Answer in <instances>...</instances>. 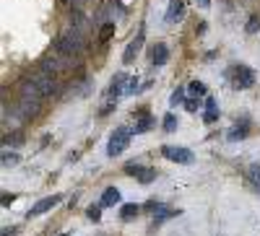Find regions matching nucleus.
<instances>
[{
	"label": "nucleus",
	"mask_w": 260,
	"mask_h": 236,
	"mask_svg": "<svg viewBox=\"0 0 260 236\" xmlns=\"http://www.w3.org/2000/svg\"><path fill=\"white\" fill-rule=\"evenodd\" d=\"M120 203V189L117 187H107L104 195H102V208H112Z\"/></svg>",
	"instance_id": "12"
},
{
	"label": "nucleus",
	"mask_w": 260,
	"mask_h": 236,
	"mask_svg": "<svg viewBox=\"0 0 260 236\" xmlns=\"http://www.w3.org/2000/svg\"><path fill=\"white\" fill-rule=\"evenodd\" d=\"M167 60H169V50H167V45H156L154 47V55H151V62L159 68V65H167Z\"/></svg>",
	"instance_id": "13"
},
{
	"label": "nucleus",
	"mask_w": 260,
	"mask_h": 236,
	"mask_svg": "<svg viewBox=\"0 0 260 236\" xmlns=\"http://www.w3.org/2000/svg\"><path fill=\"white\" fill-rule=\"evenodd\" d=\"M16 233V228H3V236H13Z\"/></svg>",
	"instance_id": "33"
},
{
	"label": "nucleus",
	"mask_w": 260,
	"mask_h": 236,
	"mask_svg": "<svg viewBox=\"0 0 260 236\" xmlns=\"http://www.w3.org/2000/svg\"><path fill=\"white\" fill-rule=\"evenodd\" d=\"M161 153H164L169 161H175V164H192V161H195V156H192L190 148H180V145H164Z\"/></svg>",
	"instance_id": "4"
},
{
	"label": "nucleus",
	"mask_w": 260,
	"mask_h": 236,
	"mask_svg": "<svg viewBox=\"0 0 260 236\" xmlns=\"http://www.w3.org/2000/svg\"><path fill=\"white\" fill-rule=\"evenodd\" d=\"M31 81L37 83V89L42 91V96H55V94H57V83H55V78H52L50 73L39 70V73L31 75Z\"/></svg>",
	"instance_id": "5"
},
{
	"label": "nucleus",
	"mask_w": 260,
	"mask_h": 236,
	"mask_svg": "<svg viewBox=\"0 0 260 236\" xmlns=\"http://www.w3.org/2000/svg\"><path fill=\"white\" fill-rule=\"evenodd\" d=\"M57 203H60V195H50V198H45V200H39V203H37V205L29 210V216H42V213L52 210Z\"/></svg>",
	"instance_id": "9"
},
{
	"label": "nucleus",
	"mask_w": 260,
	"mask_h": 236,
	"mask_svg": "<svg viewBox=\"0 0 260 236\" xmlns=\"http://www.w3.org/2000/svg\"><path fill=\"white\" fill-rule=\"evenodd\" d=\"M182 101H185V91H182V89H177L175 94H172L169 104H172V106H177V104H182Z\"/></svg>",
	"instance_id": "26"
},
{
	"label": "nucleus",
	"mask_w": 260,
	"mask_h": 236,
	"mask_svg": "<svg viewBox=\"0 0 260 236\" xmlns=\"http://www.w3.org/2000/svg\"><path fill=\"white\" fill-rule=\"evenodd\" d=\"M182 16H185V3L182 0H172L167 11V24H177V21H182Z\"/></svg>",
	"instance_id": "10"
},
{
	"label": "nucleus",
	"mask_w": 260,
	"mask_h": 236,
	"mask_svg": "<svg viewBox=\"0 0 260 236\" xmlns=\"http://www.w3.org/2000/svg\"><path fill=\"white\" fill-rule=\"evenodd\" d=\"M13 164H18V156L8 151V148H3V166H13Z\"/></svg>",
	"instance_id": "22"
},
{
	"label": "nucleus",
	"mask_w": 260,
	"mask_h": 236,
	"mask_svg": "<svg viewBox=\"0 0 260 236\" xmlns=\"http://www.w3.org/2000/svg\"><path fill=\"white\" fill-rule=\"evenodd\" d=\"M86 216H89V221H94V223H99L102 221V213H99V208H89V210H86Z\"/></svg>",
	"instance_id": "27"
},
{
	"label": "nucleus",
	"mask_w": 260,
	"mask_h": 236,
	"mask_svg": "<svg viewBox=\"0 0 260 236\" xmlns=\"http://www.w3.org/2000/svg\"><path fill=\"white\" fill-rule=\"evenodd\" d=\"M120 216H122V221H133V218L138 216V205H133V203L122 205V208H120Z\"/></svg>",
	"instance_id": "18"
},
{
	"label": "nucleus",
	"mask_w": 260,
	"mask_h": 236,
	"mask_svg": "<svg viewBox=\"0 0 260 236\" xmlns=\"http://www.w3.org/2000/svg\"><path fill=\"white\" fill-rule=\"evenodd\" d=\"M133 133H136V130L117 127V130L112 133V138H110V143H107V153H110V156H120L125 148L130 145V138H133Z\"/></svg>",
	"instance_id": "3"
},
{
	"label": "nucleus",
	"mask_w": 260,
	"mask_h": 236,
	"mask_svg": "<svg viewBox=\"0 0 260 236\" xmlns=\"http://www.w3.org/2000/svg\"><path fill=\"white\" fill-rule=\"evenodd\" d=\"M245 135H247L245 130H232V133H229V140H242Z\"/></svg>",
	"instance_id": "29"
},
{
	"label": "nucleus",
	"mask_w": 260,
	"mask_h": 236,
	"mask_svg": "<svg viewBox=\"0 0 260 236\" xmlns=\"http://www.w3.org/2000/svg\"><path fill=\"white\" fill-rule=\"evenodd\" d=\"M136 177H138L143 184H148V182H154V179H156V171H154V169H141Z\"/></svg>",
	"instance_id": "20"
},
{
	"label": "nucleus",
	"mask_w": 260,
	"mask_h": 236,
	"mask_svg": "<svg viewBox=\"0 0 260 236\" xmlns=\"http://www.w3.org/2000/svg\"><path fill=\"white\" fill-rule=\"evenodd\" d=\"M62 57H65V55H60L57 50L50 52V55H45V57H42V68H39V70H45V73H50V75L60 73L62 65H65V60H62Z\"/></svg>",
	"instance_id": "6"
},
{
	"label": "nucleus",
	"mask_w": 260,
	"mask_h": 236,
	"mask_svg": "<svg viewBox=\"0 0 260 236\" xmlns=\"http://www.w3.org/2000/svg\"><path fill=\"white\" fill-rule=\"evenodd\" d=\"M187 91H190L192 96H198V99L208 94V91H206V83H201V81H192V83H190V89H187Z\"/></svg>",
	"instance_id": "19"
},
{
	"label": "nucleus",
	"mask_w": 260,
	"mask_h": 236,
	"mask_svg": "<svg viewBox=\"0 0 260 236\" xmlns=\"http://www.w3.org/2000/svg\"><path fill=\"white\" fill-rule=\"evenodd\" d=\"M151 127H154V117H141V122L136 125V133H146V130H151Z\"/></svg>",
	"instance_id": "21"
},
{
	"label": "nucleus",
	"mask_w": 260,
	"mask_h": 236,
	"mask_svg": "<svg viewBox=\"0 0 260 236\" xmlns=\"http://www.w3.org/2000/svg\"><path fill=\"white\" fill-rule=\"evenodd\" d=\"M141 47H143V31L127 45V50H125V55H122V62H125V65H130V62L136 60V55L141 52Z\"/></svg>",
	"instance_id": "8"
},
{
	"label": "nucleus",
	"mask_w": 260,
	"mask_h": 236,
	"mask_svg": "<svg viewBox=\"0 0 260 236\" xmlns=\"http://www.w3.org/2000/svg\"><path fill=\"white\" fill-rule=\"evenodd\" d=\"M125 94H138V81H136V78H133V81H127Z\"/></svg>",
	"instance_id": "28"
},
{
	"label": "nucleus",
	"mask_w": 260,
	"mask_h": 236,
	"mask_svg": "<svg viewBox=\"0 0 260 236\" xmlns=\"http://www.w3.org/2000/svg\"><path fill=\"white\" fill-rule=\"evenodd\" d=\"M83 47H86V39H83V34L76 31V29L62 31V34L57 36V42H55V50H57L60 55H65V57H76V55H81Z\"/></svg>",
	"instance_id": "2"
},
{
	"label": "nucleus",
	"mask_w": 260,
	"mask_h": 236,
	"mask_svg": "<svg viewBox=\"0 0 260 236\" xmlns=\"http://www.w3.org/2000/svg\"><path fill=\"white\" fill-rule=\"evenodd\" d=\"M13 200H16V198L11 195V192H3V205H6V208H8V205H11Z\"/></svg>",
	"instance_id": "31"
},
{
	"label": "nucleus",
	"mask_w": 260,
	"mask_h": 236,
	"mask_svg": "<svg viewBox=\"0 0 260 236\" xmlns=\"http://www.w3.org/2000/svg\"><path fill=\"white\" fill-rule=\"evenodd\" d=\"M71 24H73V29H76V31H81L83 36L89 34V29H91L89 18H86L83 13H78V11H73V16H71Z\"/></svg>",
	"instance_id": "11"
},
{
	"label": "nucleus",
	"mask_w": 260,
	"mask_h": 236,
	"mask_svg": "<svg viewBox=\"0 0 260 236\" xmlns=\"http://www.w3.org/2000/svg\"><path fill=\"white\" fill-rule=\"evenodd\" d=\"M232 81H234L237 89H250V86L255 83V75H252L250 68L240 65V68H232Z\"/></svg>",
	"instance_id": "7"
},
{
	"label": "nucleus",
	"mask_w": 260,
	"mask_h": 236,
	"mask_svg": "<svg viewBox=\"0 0 260 236\" xmlns=\"http://www.w3.org/2000/svg\"><path fill=\"white\" fill-rule=\"evenodd\" d=\"M198 6L201 8H211V0H198Z\"/></svg>",
	"instance_id": "32"
},
{
	"label": "nucleus",
	"mask_w": 260,
	"mask_h": 236,
	"mask_svg": "<svg viewBox=\"0 0 260 236\" xmlns=\"http://www.w3.org/2000/svg\"><path fill=\"white\" fill-rule=\"evenodd\" d=\"M175 127H177V117H175V114H167V120H164V130L172 133Z\"/></svg>",
	"instance_id": "25"
},
{
	"label": "nucleus",
	"mask_w": 260,
	"mask_h": 236,
	"mask_svg": "<svg viewBox=\"0 0 260 236\" xmlns=\"http://www.w3.org/2000/svg\"><path fill=\"white\" fill-rule=\"evenodd\" d=\"M62 236H68V233H62Z\"/></svg>",
	"instance_id": "34"
},
{
	"label": "nucleus",
	"mask_w": 260,
	"mask_h": 236,
	"mask_svg": "<svg viewBox=\"0 0 260 236\" xmlns=\"http://www.w3.org/2000/svg\"><path fill=\"white\" fill-rule=\"evenodd\" d=\"M247 179H250V184L260 192V164H252V166L247 169Z\"/></svg>",
	"instance_id": "17"
},
{
	"label": "nucleus",
	"mask_w": 260,
	"mask_h": 236,
	"mask_svg": "<svg viewBox=\"0 0 260 236\" xmlns=\"http://www.w3.org/2000/svg\"><path fill=\"white\" fill-rule=\"evenodd\" d=\"M42 91L37 89V83L29 78V81H24L21 83V91H18V114H24L26 120H31V117H37V112H39V106H42Z\"/></svg>",
	"instance_id": "1"
},
{
	"label": "nucleus",
	"mask_w": 260,
	"mask_h": 236,
	"mask_svg": "<svg viewBox=\"0 0 260 236\" xmlns=\"http://www.w3.org/2000/svg\"><path fill=\"white\" fill-rule=\"evenodd\" d=\"M112 31H115V24H104V26H102V34H99V39H102V42H107V39L112 36Z\"/></svg>",
	"instance_id": "24"
},
{
	"label": "nucleus",
	"mask_w": 260,
	"mask_h": 236,
	"mask_svg": "<svg viewBox=\"0 0 260 236\" xmlns=\"http://www.w3.org/2000/svg\"><path fill=\"white\" fill-rule=\"evenodd\" d=\"M125 83H127V75H125V73H120V75L112 81V86H110V99H117L120 94H125V89H122Z\"/></svg>",
	"instance_id": "14"
},
{
	"label": "nucleus",
	"mask_w": 260,
	"mask_h": 236,
	"mask_svg": "<svg viewBox=\"0 0 260 236\" xmlns=\"http://www.w3.org/2000/svg\"><path fill=\"white\" fill-rule=\"evenodd\" d=\"M219 120V104H216V99H206V122H216Z\"/></svg>",
	"instance_id": "15"
},
{
	"label": "nucleus",
	"mask_w": 260,
	"mask_h": 236,
	"mask_svg": "<svg viewBox=\"0 0 260 236\" xmlns=\"http://www.w3.org/2000/svg\"><path fill=\"white\" fill-rule=\"evenodd\" d=\"M260 29V16H250V21H247V34H255Z\"/></svg>",
	"instance_id": "23"
},
{
	"label": "nucleus",
	"mask_w": 260,
	"mask_h": 236,
	"mask_svg": "<svg viewBox=\"0 0 260 236\" xmlns=\"http://www.w3.org/2000/svg\"><path fill=\"white\" fill-rule=\"evenodd\" d=\"M172 216H177V213H175V210H169V208H161V205H156V208H154V221H156V223L169 221Z\"/></svg>",
	"instance_id": "16"
},
{
	"label": "nucleus",
	"mask_w": 260,
	"mask_h": 236,
	"mask_svg": "<svg viewBox=\"0 0 260 236\" xmlns=\"http://www.w3.org/2000/svg\"><path fill=\"white\" fill-rule=\"evenodd\" d=\"M185 109H187V112H195V109H198V101H192V99L185 101Z\"/></svg>",
	"instance_id": "30"
}]
</instances>
